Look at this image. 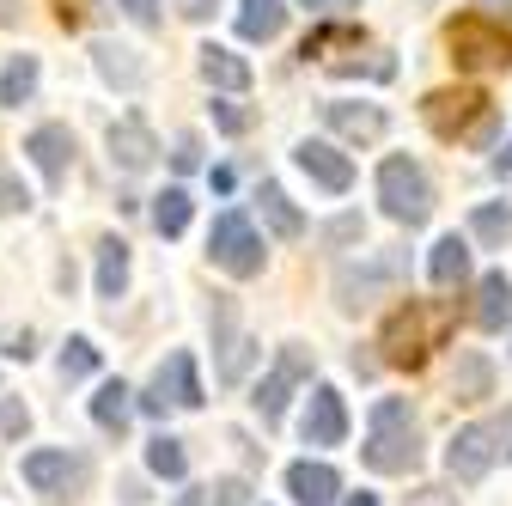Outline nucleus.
Listing matches in <instances>:
<instances>
[{
  "label": "nucleus",
  "instance_id": "24",
  "mask_svg": "<svg viewBox=\"0 0 512 506\" xmlns=\"http://www.w3.org/2000/svg\"><path fill=\"white\" fill-rule=\"evenodd\" d=\"M37 80H43V68H37V55H13L7 68H0V110H19V104H31Z\"/></svg>",
  "mask_w": 512,
  "mask_h": 506
},
{
  "label": "nucleus",
  "instance_id": "33",
  "mask_svg": "<svg viewBox=\"0 0 512 506\" xmlns=\"http://www.w3.org/2000/svg\"><path fill=\"white\" fill-rule=\"evenodd\" d=\"M202 500H208V506H250V482H238V476H226V482H214V488H202Z\"/></svg>",
  "mask_w": 512,
  "mask_h": 506
},
{
  "label": "nucleus",
  "instance_id": "8",
  "mask_svg": "<svg viewBox=\"0 0 512 506\" xmlns=\"http://www.w3.org/2000/svg\"><path fill=\"white\" fill-rule=\"evenodd\" d=\"M482 110H488V98H482L476 86H439V92L421 98V122H427L439 141H464L470 122H476Z\"/></svg>",
  "mask_w": 512,
  "mask_h": 506
},
{
  "label": "nucleus",
  "instance_id": "4",
  "mask_svg": "<svg viewBox=\"0 0 512 506\" xmlns=\"http://www.w3.org/2000/svg\"><path fill=\"white\" fill-rule=\"evenodd\" d=\"M403 275H409V250H366L360 263H348L342 275H336V305L342 311H366V305H378L391 287H403Z\"/></svg>",
  "mask_w": 512,
  "mask_h": 506
},
{
  "label": "nucleus",
  "instance_id": "47",
  "mask_svg": "<svg viewBox=\"0 0 512 506\" xmlns=\"http://www.w3.org/2000/svg\"><path fill=\"white\" fill-rule=\"evenodd\" d=\"M7 25H19V0H0V31Z\"/></svg>",
  "mask_w": 512,
  "mask_h": 506
},
{
  "label": "nucleus",
  "instance_id": "1",
  "mask_svg": "<svg viewBox=\"0 0 512 506\" xmlns=\"http://www.w3.org/2000/svg\"><path fill=\"white\" fill-rule=\"evenodd\" d=\"M452 324H458V305L452 299H403L378 330V360L397 366V372H421L445 342H452Z\"/></svg>",
  "mask_w": 512,
  "mask_h": 506
},
{
  "label": "nucleus",
  "instance_id": "2",
  "mask_svg": "<svg viewBox=\"0 0 512 506\" xmlns=\"http://www.w3.org/2000/svg\"><path fill=\"white\" fill-rule=\"evenodd\" d=\"M360 458L378 476H409L421 464V427H415V415H409L403 397H378L372 403V427H366Z\"/></svg>",
  "mask_w": 512,
  "mask_h": 506
},
{
  "label": "nucleus",
  "instance_id": "20",
  "mask_svg": "<svg viewBox=\"0 0 512 506\" xmlns=\"http://www.w3.org/2000/svg\"><path fill=\"white\" fill-rule=\"evenodd\" d=\"M256 208H263V220H269L275 238H305V214L287 202L281 183H256Z\"/></svg>",
  "mask_w": 512,
  "mask_h": 506
},
{
  "label": "nucleus",
  "instance_id": "6",
  "mask_svg": "<svg viewBox=\"0 0 512 506\" xmlns=\"http://www.w3.org/2000/svg\"><path fill=\"white\" fill-rule=\"evenodd\" d=\"M506 439H512V415H482V421L458 427L452 446H445V470H452L458 482H482V476L500 464Z\"/></svg>",
  "mask_w": 512,
  "mask_h": 506
},
{
  "label": "nucleus",
  "instance_id": "35",
  "mask_svg": "<svg viewBox=\"0 0 512 506\" xmlns=\"http://www.w3.org/2000/svg\"><path fill=\"white\" fill-rule=\"evenodd\" d=\"M55 19L61 31H80L86 19H98V0H55Z\"/></svg>",
  "mask_w": 512,
  "mask_h": 506
},
{
  "label": "nucleus",
  "instance_id": "40",
  "mask_svg": "<svg viewBox=\"0 0 512 506\" xmlns=\"http://www.w3.org/2000/svg\"><path fill=\"white\" fill-rule=\"evenodd\" d=\"M403 506H458V494H452V488H415Z\"/></svg>",
  "mask_w": 512,
  "mask_h": 506
},
{
  "label": "nucleus",
  "instance_id": "30",
  "mask_svg": "<svg viewBox=\"0 0 512 506\" xmlns=\"http://www.w3.org/2000/svg\"><path fill=\"white\" fill-rule=\"evenodd\" d=\"M128 397H135V391H128L122 378H110V385H98V397H92V421H98L104 433H122L128 409H135V403H128Z\"/></svg>",
  "mask_w": 512,
  "mask_h": 506
},
{
  "label": "nucleus",
  "instance_id": "3",
  "mask_svg": "<svg viewBox=\"0 0 512 506\" xmlns=\"http://www.w3.org/2000/svg\"><path fill=\"white\" fill-rule=\"evenodd\" d=\"M445 49H452V68L458 74L512 68V31H506V19H488V13L452 19V25H445Z\"/></svg>",
  "mask_w": 512,
  "mask_h": 506
},
{
  "label": "nucleus",
  "instance_id": "14",
  "mask_svg": "<svg viewBox=\"0 0 512 506\" xmlns=\"http://www.w3.org/2000/svg\"><path fill=\"white\" fill-rule=\"evenodd\" d=\"M110 159H116L122 171H147V165L159 159V141H153V129H147L141 116L110 122Z\"/></svg>",
  "mask_w": 512,
  "mask_h": 506
},
{
  "label": "nucleus",
  "instance_id": "36",
  "mask_svg": "<svg viewBox=\"0 0 512 506\" xmlns=\"http://www.w3.org/2000/svg\"><path fill=\"white\" fill-rule=\"evenodd\" d=\"M214 122H220L226 135H244V129H250V110L232 104V98H214Z\"/></svg>",
  "mask_w": 512,
  "mask_h": 506
},
{
  "label": "nucleus",
  "instance_id": "26",
  "mask_svg": "<svg viewBox=\"0 0 512 506\" xmlns=\"http://www.w3.org/2000/svg\"><path fill=\"white\" fill-rule=\"evenodd\" d=\"M128 244L122 238H104L98 244V299H122V287H128Z\"/></svg>",
  "mask_w": 512,
  "mask_h": 506
},
{
  "label": "nucleus",
  "instance_id": "15",
  "mask_svg": "<svg viewBox=\"0 0 512 506\" xmlns=\"http://www.w3.org/2000/svg\"><path fill=\"white\" fill-rule=\"evenodd\" d=\"M287 494H293L299 506H336V494H342V476H336L330 464H311V458H299V464H287Z\"/></svg>",
  "mask_w": 512,
  "mask_h": 506
},
{
  "label": "nucleus",
  "instance_id": "31",
  "mask_svg": "<svg viewBox=\"0 0 512 506\" xmlns=\"http://www.w3.org/2000/svg\"><path fill=\"white\" fill-rule=\"evenodd\" d=\"M470 232H476L482 244H500V238L512 232V208H506V202H482V208L470 214Z\"/></svg>",
  "mask_w": 512,
  "mask_h": 506
},
{
  "label": "nucleus",
  "instance_id": "39",
  "mask_svg": "<svg viewBox=\"0 0 512 506\" xmlns=\"http://www.w3.org/2000/svg\"><path fill=\"white\" fill-rule=\"evenodd\" d=\"M122 13L135 19V25H147V31H153V25H159V0H122Z\"/></svg>",
  "mask_w": 512,
  "mask_h": 506
},
{
  "label": "nucleus",
  "instance_id": "37",
  "mask_svg": "<svg viewBox=\"0 0 512 506\" xmlns=\"http://www.w3.org/2000/svg\"><path fill=\"white\" fill-rule=\"evenodd\" d=\"M25 427H31V409H25V403H13V397H0V433L19 439Z\"/></svg>",
  "mask_w": 512,
  "mask_h": 506
},
{
  "label": "nucleus",
  "instance_id": "25",
  "mask_svg": "<svg viewBox=\"0 0 512 506\" xmlns=\"http://www.w3.org/2000/svg\"><path fill=\"white\" fill-rule=\"evenodd\" d=\"M189 214H196V202H189V189H159V196H153V232L159 238H183L189 232Z\"/></svg>",
  "mask_w": 512,
  "mask_h": 506
},
{
  "label": "nucleus",
  "instance_id": "28",
  "mask_svg": "<svg viewBox=\"0 0 512 506\" xmlns=\"http://www.w3.org/2000/svg\"><path fill=\"white\" fill-rule=\"evenodd\" d=\"M92 61H98V74L110 80V86H141V61H135V49H122V43H98L92 49Z\"/></svg>",
  "mask_w": 512,
  "mask_h": 506
},
{
  "label": "nucleus",
  "instance_id": "38",
  "mask_svg": "<svg viewBox=\"0 0 512 506\" xmlns=\"http://www.w3.org/2000/svg\"><path fill=\"white\" fill-rule=\"evenodd\" d=\"M171 165H177V171H196V165H202V141H196V135H177Z\"/></svg>",
  "mask_w": 512,
  "mask_h": 506
},
{
  "label": "nucleus",
  "instance_id": "5",
  "mask_svg": "<svg viewBox=\"0 0 512 506\" xmlns=\"http://www.w3.org/2000/svg\"><path fill=\"white\" fill-rule=\"evenodd\" d=\"M378 208L391 214L397 226H427V214H433V183H427V171L409 153H391V159L378 165Z\"/></svg>",
  "mask_w": 512,
  "mask_h": 506
},
{
  "label": "nucleus",
  "instance_id": "7",
  "mask_svg": "<svg viewBox=\"0 0 512 506\" xmlns=\"http://www.w3.org/2000/svg\"><path fill=\"white\" fill-rule=\"evenodd\" d=\"M208 257L232 275V281H250V275H263V263H269V250H263V238H256V226L238 214V208H226L220 220H214V232H208Z\"/></svg>",
  "mask_w": 512,
  "mask_h": 506
},
{
  "label": "nucleus",
  "instance_id": "41",
  "mask_svg": "<svg viewBox=\"0 0 512 506\" xmlns=\"http://www.w3.org/2000/svg\"><path fill=\"white\" fill-rule=\"evenodd\" d=\"M141 415H153V421H165V415H171V403H165V391H159V385H147V391H141Z\"/></svg>",
  "mask_w": 512,
  "mask_h": 506
},
{
  "label": "nucleus",
  "instance_id": "46",
  "mask_svg": "<svg viewBox=\"0 0 512 506\" xmlns=\"http://www.w3.org/2000/svg\"><path fill=\"white\" fill-rule=\"evenodd\" d=\"M299 7H311V13H336V7H354V0H299Z\"/></svg>",
  "mask_w": 512,
  "mask_h": 506
},
{
  "label": "nucleus",
  "instance_id": "18",
  "mask_svg": "<svg viewBox=\"0 0 512 506\" xmlns=\"http://www.w3.org/2000/svg\"><path fill=\"white\" fill-rule=\"evenodd\" d=\"M324 122L336 135H348V141H378L384 129H391V116H384L378 104H324Z\"/></svg>",
  "mask_w": 512,
  "mask_h": 506
},
{
  "label": "nucleus",
  "instance_id": "22",
  "mask_svg": "<svg viewBox=\"0 0 512 506\" xmlns=\"http://www.w3.org/2000/svg\"><path fill=\"white\" fill-rule=\"evenodd\" d=\"M427 275H433V287H458V281L470 275V244H464L458 232H445V238L433 244V257H427Z\"/></svg>",
  "mask_w": 512,
  "mask_h": 506
},
{
  "label": "nucleus",
  "instance_id": "23",
  "mask_svg": "<svg viewBox=\"0 0 512 506\" xmlns=\"http://www.w3.org/2000/svg\"><path fill=\"white\" fill-rule=\"evenodd\" d=\"M452 397L458 403H482V397H494V366H488V354H458V372H452Z\"/></svg>",
  "mask_w": 512,
  "mask_h": 506
},
{
  "label": "nucleus",
  "instance_id": "17",
  "mask_svg": "<svg viewBox=\"0 0 512 506\" xmlns=\"http://www.w3.org/2000/svg\"><path fill=\"white\" fill-rule=\"evenodd\" d=\"M196 55H202V80L220 86V92H244V86L256 80V74H250V61H244L238 49H226V43H202Z\"/></svg>",
  "mask_w": 512,
  "mask_h": 506
},
{
  "label": "nucleus",
  "instance_id": "49",
  "mask_svg": "<svg viewBox=\"0 0 512 506\" xmlns=\"http://www.w3.org/2000/svg\"><path fill=\"white\" fill-rule=\"evenodd\" d=\"M494 171H500V177H506V171H512V141H506V153H500V159H494Z\"/></svg>",
  "mask_w": 512,
  "mask_h": 506
},
{
  "label": "nucleus",
  "instance_id": "16",
  "mask_svg": "<svg viewBox=\"0 0 512 506\" xmlns=\"http://www.w3.org/2000/svg\"><path fill=\"white\" fill-rule=\"evenodd\" d=\"M153 385L165 391L171 409H202V403H208V397H202V378H196V354H171V360L153 372Z\"/></svg>",
  "mask_w": 512,
  "mask_h": 506
},
{
  "label": "nucleus",
  "instance_id": "21",
  "mask_svg": "<svg viewBox=\"0 0 512 506\" xmlns=\"http://www.w3.org/2000/svg\"><path fill=\"white\" fill-rule=\"evenodd\" d=\"M281 25H287V0H244L238 7V37L244 43H269V37H281Z\"/></svg>",
  "mask_w": 512,
  "mask_h": 506
},
{
  "label": "nucleus",
  "instance_id": "50",
  "mask_svg": "<svg viewBox=\"0 0 512 506\" xmlns=\"http://www.w3.org/2000/svg\"><path fill=\"white\" fill-rule=\"evenodd\" d=\"M348 506H378V494H366V488H360V494H348Z\"/></svg>",
  "mask_w": 512,
  "mask_h": 506
},
{
  "label": "nucleus",
  "instance_id": "51",
  "mask_svg": "<svg viewBox=\"0 0 512 506\" xmlns=\"http://www.w3.org/2000/svg\"><path fill=\"white\" fill-rule=\"evenodd\" d=\"M506 458H512V446H506Z\"/></svg>",
  "mask_w": 512,
  "mask_h": 506
},
{
  "label": "nucleus",
  "instance_id": "43",
  "mask_svg": "<svg viewBox=\"0 0 512 506\" xmlns=\"http://www.w3.org/2000/svg\"><path fill=\"white\" fill-rule=\"evenodd\" d=\"M360 232H366V226L348 214V220H330V232H324V238H330V244H348V238H360Z\"/></svg>",
  "mask_w": 512,
  "mask_h": 506
},
{
  "label": "nucleus",
  "instance_id": "44",
  "mask_svg": "<svg viewBox=\"0 0 512 506\" xmlns=\"http://www.w3.org/2000/svg\"><path fill=\"white\" fill-rule=\"evenodd\" d=\"M7 354H13V360H31V336H25V330H13V336H7Z\"/></svg>",
  "mask_w": 512,
  "mask_h": 506
},
{
  "label": "nucleus",
  "instance_id": "19",
  "mask_svg": "<svg viewBox=\"0 0 512 506\" xmlns=\"http://www.w3.org/2000/svg\"><path fill=\"white\" fill-rule=\"evenodd\" d=\"M470 318H476V330H506L512 324V281L500 269L476 281V311H470Z\"/></svg>",
  "mask_w": 512,
  "mask_h": 506
},
{
  "label": "nucleus",
  "instance_id": "48",
  "mask_svg": "<svg viewBox=\"0 0 512 506\" xmlns=\"http://www.w3.org/2000/svg\"><path fill=\"white\" fill-rule=\"evenodd\" d=\"M177 506H208V500H202V488H189V494H177Z\"/></svg>",
  "mask_w": 512,
  "mask_h": 506
},
{
  "label": "nucleus",
  "instance_id": "45",
  "mask_svg": "<svg viewBox=\"0 0 512 506\" xmlns=\"http://www.w3.org/2000/svg\"><path fill=\"white\" fill-rule=\"evenodd\" d=\"M476 13H488V19H506V13H512V0H476Z\"/></svg>",
  "mask_w": 512,
  "mask_h": 506
},
{
  "label": "nucleus",
  "instance_id": "27",
  "mask_svg": "<svg viewBox=\"0 0 512 506\" xmlns=\"http://www.w3.org/2000/svg\"><path fill=\"white\" fill-rule=\"evenodd\" d=\"M19 470H25V482H31L37 494H55V488H68V476H74V458H68V452H31Z\"/></svg>",
  "mask_w": 512,
  "mask_h": 506
},
{
  "label": "nucleus",
  "instance_id": "11",
  "mask_svg": "<svg viewBox=\"0 0 512 506\" xmlns=\"http://www.w3.org/2000/svg\"><path fill=\"white\" fill-rule=\"evenodd\" d=\"M25 153L43 171V183L61 189V183H68V171H74V135H68V122H37L31 141H25Z\"/></svg>",
  "mask_w": 512,
  "mask_h": 506
},
{
  "label": "nucleus",
  "instance_id": "32",
  "mask_svg": "<svg viewBox=\"0 0 512 506\" xmlns=\"http://www.w3.org/2000/svg\"><path fill=\"white\" fill-rule=\"evenodd\" d=\"M92 372H98V348H92V336H74L61 348V378H92Z\"/></svg>",
  "mask_w": 512,
  "mask_h": 506
},
{
  "label": "nucleus",
  "instance_id": "12",
  "mask_svg": "<svg viewBox=\"0 0 512 506\" xmlns=\"http://www.w3.org/2000/svg\"><path fill=\"white\" fill-rule=\"evenodd\" d=\"M214 348H220V378H226V385H238V378L250 372V360H256V342L238 330L232 299H214Z\"/></svg>",
  "mask_w": 512,
  "mask_h": 506
},
{
  "label": "nucleus",
  "instance_id": "34",
  "mask_svg": "<svg viewBox=\"0 0 512 506\" xmlns=\"http://www.w3.org/2000/svg\"><path fill=\"white\" fill-rule=\"evenodd\" d=\"M25 208H31V189L13 171H0V214H25Z\"/></svg>",
  "mask_w": 512,
  "mask_h": 506
},
{
  "label": "nucleus",
  "instance_id": "29",
  "mask_svg": "<svg viewBox=\"0 0 512 506\" xmlns=\"http://www.w3.org/2000/svg\"><path fill=\"white\" fill-rule=\"evenodd\" d=\"M147 470H153V476H165V482H183V476H189V452H183V439L153 433V439H147Z\"/></svg>",
  "mask_w": 512,
  "mask_h": 506
},
{
  "label": "nucleus",
  "instance_id": "9",
  "mask_svg": "<svg viewBox=\"0 0 512 506\" xmlns=\"http://www.w3.org/2000/svg\"><path fill=\"white\" fill-rule=\"evenodd\" d=\"M305 378H311V348L305 342H287L281 354H275V366H269V378H263V385H256V415H263L269 427L287 415V397H293V385H305Z\"/></svg>",
  "mask_w": 512,
  "mask_h": 506
},
{
  "label": "nucleus",
  "instance_id": "10",
  "mask_svg": "<svg viewBox=\"0 0 512 506\" xmlns=\"http://www.w3.org/2000/svg\"><path fill=\"white\" fill-rule=\"evenodd\" d=\"M299 433H305V446H342V439H348V403H342L336 385H317L311 391Z\"/></svg>",
  "mask_w": 512,
  "mask_h": 506
},
{
  "label": "nucleus",
  "instance_id": "13",
  "mask_svg": "<svg viewBox=\"0 0 512 506\" xmlns=\"http://www.w3.org/2000/svg\"><path fill=\"white\" fill-rule=\"evenodd\" d=\"M293 159H299V171H305L311 183H324L330 196H342V189L354 183L348 153H342V147H330V141H299V147H293Z\"/></svg>",
  "mask_w": 512,
  "mask_h": 506
},
{
  "label": "nucleus",
  "instance_id": "42",
  "mask_svg": "<svg viewBox=\"0 0 512 506\" xmlns=\"http://www.w3.org/2000/svg\"><path fill=\"white\" fill-rule=\"evenodd\" d=\"M214 7H220V0H177V13H183L189 25H202V19H214Z\"/></svg>",
  "mask_w": 512,
  "mask_h": 506
}]
</instances>
